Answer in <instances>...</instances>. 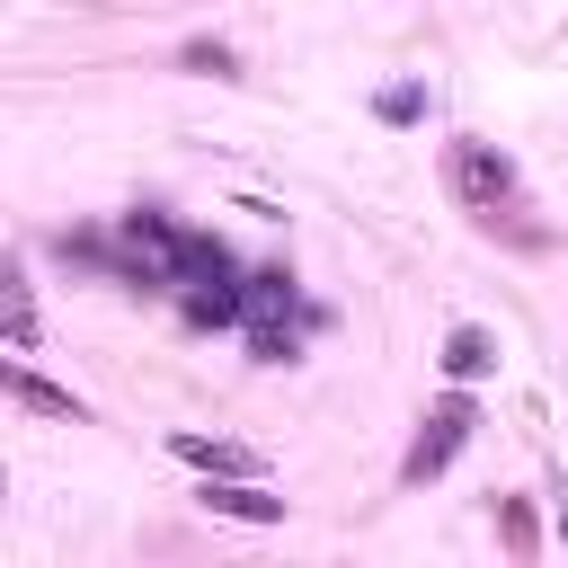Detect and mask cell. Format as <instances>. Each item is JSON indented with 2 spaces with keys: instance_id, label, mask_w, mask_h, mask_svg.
Wrapping results in <instances>:
<instances>
[{
  "instance_id": "cell-1",
  "label": "cell",
  "mask_w": 568,
  "mask_h": 568,
  "mask_svg": "<svg viewBox=\"0 0 568 568\" xmlns=\"http://www.w3.org/2000/svg\"><path fill=\"white\" fill-rule=\"evenodd\" d=\"M444 186L470 204V222H479V231H515L524 248H550V231H541V222H515V213H524V178H515V160H506L497 142H479V133L444 142Z\"/></svg>"
},
{
  "instance_id": "cell-2",
  "label": "cell",
  "mask_w": 568,
  "mask_h": 568,
  "mask_svg": "<svg viewBox=\"0 0 568 568\" xmlns=\"http://www.w3.org/2000/svg\"><path fill=\"white\" fill-rule=\"evenodd\" d=\"M293 302H302V293H293V266H257V275H248V311H240V320H248V355H257V364H293V355H302Z\"/></svg>"
},
{
  "instance_id": "cell-3",
  "label": "cell",
  "mask_w": 568,
  "mask_h": 568,
  "mask_svg": "<svg viewBox=\"0 0 568 568\" xmlns=\"http://www.w3.org/2000/svg\"><path fill=\"white\" fill-rule=\"evenodd\" d=\"M470 426H479V408H470V390H444L435 408H426V426H417V444H408V462H399V479L408 488H426V479H444V462L470 444Z\"/></svg>"
},
{
  "instance_id": "cell-4",
  "label": "cell",
  "mask_w": 568,
  "mask_h": 568,
  "mask_svg": "<svg viewBox=\"0 0 568 568\" xmlns=\"http://www.w3.org/2000/svg\"><path fill=\"white\" fill-rule=\"evenodd\" d=\"M195 506H204V515H231V524H284V497H266V488L240 479V470H204Z\"/></svg>"
},
{
  "instance_id": "cell-5",
  "label": "cell",
  "mask_w": 568,
  "mask_h": 568,
  "mask_svg": "<svg viewBox=\"0 0 568 568\" xmlns=\"http://www.w3.org/2000/svg\"><path fill=\"white\" fill-rule=\"evenodd\" d=\"M0 382H9V399H18V408H36V417H71V426H89V408H80L71 390H53V382H36L27 364H9Z\"/></svg>"
},
{
  "instance_id": "cell-6",
  "label": "cell",
  "mask_w": 568,
  "mask_h": 568,
  "mask_svg": "<svg viewBox=\"0 0 568 568\" xmlns=\"http://www.w3.org/2000/svg\"><path fill=\"white\" fill-rule=\"evenodd\" d=\"M444 373H453V382H488V373H497V337H488V328H453V337H444Z\"/></svg>"
},
{
  "instance_id": "cell-7",
  "label": "cell",
  "mask_w": 568,
  "mask_h": 568,
  "mask_svg": "<svg viewBox=\"0 0 568 568\" xmlns=\"http://www.w3.org/2000/svg\"><path fill=\"white\" fill-rule=\"evenodd\" d=\"M169 453H178V462H195V470H240V479L257 470V453H240V444H222V435H186V426L169 435Z\"/></svg>"
},
{
  "instance_id": "cell-8",
  "label": "cell",
  "mask_w": 568,
  "mask_h": 568,
  "mask_svg": "<svg viewBox=\"0 0 568 568\" xmlns=\"http://www.w3.org/2000/svg\"><path fill=\"white\" fill-rule=\"evenodd\" d=\"M0 311H9V346L27 355V346H36V293H27V266H18V257L0 266Z\"/></svg>"
},
{
  "instance_id": "cell-9",
  "label": "cell",
  "mask_w": 568,
  "mask_h": 568,
  "mask_svg": "<svg viewBox=\"0 0 568 568\" xmlns=\"http://www.w3.org/2000/svg\"><path fill=\"white\" fill-rule=\"evenodd\" d=\"M178 62H186V71H195V80H240V53H231V44H222V36H195V44H186V53H178Z\"/></svg>"
},
{
  "instance_id": "cell-10",
  "label": "cell",
  "mask_w": 568,
  "mask_h": 568,
  "mask_svg": "<svg viewBox=\"0 0 568 568\" xmlns=\"http://www.w3.org/2000/svg\"><path fill=\"white\" fill-rule=\"evenodd\" d=\"M373 115H382V124H417V115H426V89H417V80H390V89L373 98Z\"/></svg>"
},
{
  "instance_id": "cell-11",
  "label": "cell",
  "mask_w": 568,
  "mask_h": 568,
  "mask_svg": "<svg viewBox=\"0 0 568 568\" xmlns=\"http://www.w3.org/2000/svg\"><path fill=\"white\" fill-rule=\"evenodd\" d=\"M497 524H506V541H515V550H532V515H524V506H497Z\"/></svg>"
},
{
  "instance_id": "cell-12",
  "label": "cell",
  "mask_w": 568,
  "mask_h": 568,
  "mask_svg": "<svg viewBox=\"0 0 568 568\" xmlns=\"http://www.w3.org/2000/svg\"><path fill=\"white\" fill-rule=\"evenodd\" d=\"M559 541H568V506H559Z\"/></svg>"
}]
</instances>
